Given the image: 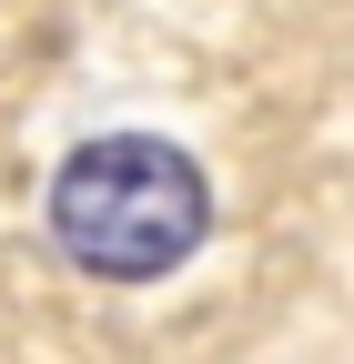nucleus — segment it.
I'll use <instances>...</instances> for the list:
<instances>
[{
    "label": "nucleus",
    "instance_id": "obj_1",
    "mask_svg": "<svg viewBox=\"0 0 354 364\" xmlns=\"http://www.w3.org/2000/svg\"><path fill=\"white\" fill-rule=\"evenodd\" d=\"M51 233L102 284H152L213 233V182L193 152L152 142V132H112L51 172Z\"/></svg>",
    "mask_w": 354,
    "mask_h": 364
}]
</instances>
